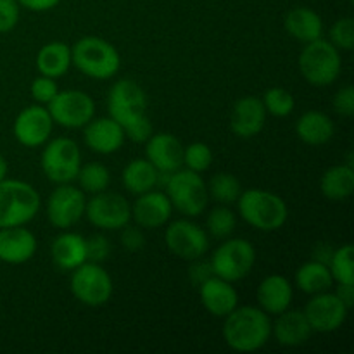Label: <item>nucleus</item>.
<instances>
[{
	"mask_svg": "<svg viewBox=\"0 0 354 354\" xmlns=\"http://www.w3.org/2000/svg\"><path fill=\"white\" fill-rule=\"evenodd\" d=\"M107 113L124 130V137L135 144H145L154 128L147 118V95L133 80H118L107 95Z\"/></svg>",
	"mask_w": 354,
	"mask_h": 354,
	"instance_id": "obj_1",
	"label": "nucleus"
},
{
	"mask_svg": "<svg viewBox=\"0 0 354 354\" xmlns=\"http://www.w3.org/2000/svg\"><path fill=\"white\" fill-rule=\"evenodd\" d=\"M223 341L235 353H256L272 339V317L259 306H237L223 318Z\"/></svg>",
	"mask_w": 354,
	"mask_h": 354,
	"instance_id": "obj_2",
	"label": "nucleus"
},
{
	"mask_svg": "<svg viewBox=\"0 0 354 354\" xmlns=\"http://www.w3.org/2000/svg\"><path fill=\"white\" fill-rule=\"evenodd\" d=\"M239 216L259 232L280 230L287 223L289 207L287 203L279 196L265 189L242 190L237 199Z\"/></svg>",
	"mask_w": 354,
	"mask_h": 354,
	"instance_id": "obj_3",
	"label": "nucleus"
},
{
	"mask_svg": "<svg viewBox=\"0 0 354 354\" xmlns=\"http://www.w3.org/2000/svg\"><path fill=\"white\" fill-rule=\"evenodd\" d=\"M73 66L82 75L104 82L120 73V50L111 41L100 37H82L71 47Z\"/></svg>",
	"mask_w": 354,
	"mask_h": 354,
	"instance_id": "obj_4",
	"label": "nucleus"
},
{
	"mask_svg": "<svg viewBox=\"0 0 354 354\" xmlns=\"http://www.w3.org/2000/svg\"><path fill=\"white\" fill-rule=\"evenodd\" d=\"M40 207L41 197L31 183L16 178L0 182V228L28 225Z\"/></svg>",
	"mask_w": 354,
	"mask_h": 354,
	"instance_id": "obj_5",
	"label": "nucleus"
},
{
	"mask_svg": "<svg viewBox=\"0 0 354 354\" xmlns=\"http://www.w3.org/2000/svg\"><path fill=\"white\" fill-rule=\"evenodd\" d=\"M299 73L310 85L328 86L337 82L342 73L341 50L325 38L304 44L299 59Z\"/></svg>",
	"mask_w": 354,
	"mask_h": 354,
	"instance_id": "obj_6",
	"label": "nucleus"
},
{
	"mask_svg": "<svg viewBox=\"0 0 354 354\" xmlns=\"http://www.w3.org/2000/svg\"><path fill=\"white\" fill-rule=\"evenodd\" d=\"M165 192L171 201L173 209L185 218H197L206 211L209 196L203 175L180 168L169 173L165 182Z\"/></svg>",
	"mask_w": 354,
	"mask_h": 354,
	"instance_id": "obj_7",
	"label": "nucleus"
},
{
	"mask_svg": "<svg viewBox=\"0 0 354 354\" xmlns=\"http://www.w3.org/2000/svg\"><path fill=\"white\" fill-rule=\"evenodd\" d=\"M256 259L258 252L252 242L241 237H227L213 251L209 265L214 277L235 283L251 275Z\"/></svg>",
	"mask_w": 354,
	"mask_h": 354,
	"instance_id": "obj_8",
	"label": "nucleus"
},
{
	"mask_svg": "<svg viewBox=\"0 0 354 354\" xmlns=\"http://www.w3.org/2000/svg\"><path fill=\"white\" fill-rule=\"evenodd\" d=\"M69 290L78 303L88 308H99L109 303L113 297L114 282L102 263L85 261L71 272Z\"/></svg>",
	"mask_w": 354,
	"mask_h": 354,
	"instance_id": "obj_9",
	"label": "nucleus"
},
{
	"mask_svg": "<svg viewBox=\"0 0 354 354\" xmlns=\"http://www.w3.org/2000/svg\"><path fill=\"white\" fill-rule=\"evenodd\" d=\"M40 166L45 178L55 183H73L82 166V151L78 144L69 137L50 138L44 145Z\"/></svg>",
	"mask_w": 354,
	"mask_h": 354,
	"instance_id": "obj_10",
	"label": "nucleus"
},
{
	"mask_svg": "<svg viewBox=\"0 0 354 354\" xmlns=\"http://www.w3.org/2000/svg\"><path fill=\"white\" fill-rule=\"evenodd\" d=\"M165 230V244L175 258L196 261L204 258L209 249V235L206 228L192 221V218L169 220Z\"/></svg>",
	"mask_w": 354,
	"mask_h": 354,
	"instance_id": "obj_11",
	"label": "nucleus"
},
{
	"mask_svg": "<svg viewBox=\"0 0 354 354\" xmlns=\"http://www.w3.org/2000/svg\"><path fill=\"white\" fill-rule=\"evenodd\" d=\"M86 194L73 183H59L45 201L48 223L57 230H69L85 216Z\"/></svg>",
	"mask_w": 354,
	"mask_h": 354,
	"instance_id": "obj_12",
	"label": "nucleus"
},
{
	"mask_svg": "<svg viewBox=\"0 0 354 354\" xmlns=\"http://www.w3.org/2000/svg\"><path fill=\"white\" fill-rule=\"evenodd\" d=\"M85 218L99 230H121L131 223V204L121 194L104 190L86 199Z\"/></svg>",
	"mask_w": 354,
	"mask_h": 354,
	"instance_id": "obj_13",
	"label": "nucleus"
},
{
	"mask_svg": "<svg viewBox=\"0 0 354 354\" xmlns=\"http://www.w3.org/2000/svg\"><path fill=\"white\" fill-rule=\"evenodd\" d=\"M54 124L68 130H78L95 118V100L83 90H59L57 95L47 104Z\"/></svg>",
	"mask_w": 354,
	"mask_h": 354,
	"instance_id": "obj_14",
	"label": "nucleus"
},
{
	"mask_svg": "<svg viewBox=\"0 0 354 354\" xmlns=\"http://www.w3.org/2000/svg\"><path fill=\"white\" fill-rule=\"evenodd\" d=\"M52 131L54 121L47 106L37 102L19 111L12 124L14 138L26 149L44 147L52 138Z\"/></svg>",
	"mask_w": 354,
	"mask_h": 354,
	"instance_id": "obj_15",
	"label": "nucleus"
},
{
	"mask_svg": "<svg viewBox=\"0 0 354 354\" xmlns=\"http://www.w3.org/2000/svg\"><path fill=\"white\" fill-rule=\"evenodd\" d=\"M304 317L317 334H332L346 324L349 308L332 290L315 294L304 306Z\"/></svg>",
	"mask_w": 354,
	"mask_h": 354,
	"instance_id": "obj_16",
	"label": "nucleus"
},
{
	"mask_svg": "<svg viewBox=\"0 0 354 354\" xmlns=\"http://www.w3.org/2000/svg\"><path fill=\"white\" fill-rule=\"evenodd\" d=\"M173 211L175 209L166 192L152 189L137 196L135 203L131 204V220L144 230H156L171 220Z\"/></svg>",
	"mask_w": 354,
	"mask_h": 354,
	"instance_id": "obj_17",
	"label": "nucleus"
},
{
	"mask_svg": "<svg viewBox=\"0 0 354 354\" xmlns=\"http://www.w3.org/2000/svg\"><path fill=\"white\" fill-rule=\"evenodd\" d=\"M266 113L263 100L254 95L241 97L234 104L230 113V130L239 138H254L263 131L266 124Z\"/></svg>",
	"mask_w": 354,
	"mask_h": 354,
	"instance_id": "obj_18",
	"label": "nucleus"
},
{
	"mask_svg": "<svg viewBox=\"0 0 354 354\" xmlns=\"http://www.w3.org/2000/svg\"><path fill=\"white\" fill-rule=\"evenodd\" d=\"M124 140V130L111 116L93 118L83 127V144L95 154H114L123 147Z\"/></svg>",
	"mask_w": 354,
	"mask_h": 354,
	"instance_id": "obj_19",
	"label": "nucleus"
},
{
	"mask_svg": "<svg viewBox=\"0 0 354 354\" xmlns=\"http://www.w3.org/2000/svg\"><path fill=\"white\" fill-rule=\"evenodd\" d=\"M37 249V235L28 230L26 225L0 228V263L12 266L24 265L33 259Z\"/></svg>",
	"mask_w": 354,
	"mask_h": 354,
	"instance_id": "obj_20",
	"label": "nucleus"
},
{
	"mask_svg": "<svg viewBox=\"0 0 354 354\" xmlns=\"http://www.w3.org/2000/svg\"><path fill=\"white\" fill-rule=\"evenodd\" d=\"M183 147L185 145L168 131L152 133L145 142V159L159 173H173L183 168Z\"/></svg>",
	"mask_w": 354,
	"mask_h": 354,
	"instance_id": "obj_21",
	"label": "nucleus"
},
{
	"mask_svg": "<svg viewBox=\"0 0 354 354\" xmlns=\"http://www.w3.org/2000/svg\"><path fill=\"white\" fill-rule=\"evenodd\" d=\"M199 299L204 310L216 318H225L239 306V292L234 283L220 277H209L199 287Z\"/></svg>",
	"mask_w": 354,
	"mask_h": 354,
	"instance_id": "obj_22",
	"label": "nucleus"
},
{
	"mask_svg": "<svg viewBox=\"0 0 354 354\" xmlns=\"http://www.w3.org/2000/svg\"><path fill=\"white\" fill-rule=\"evenodd\" d=\"M258 306L270 317H277L292 306L294 283L283 275L273 273L259 282L256 290Z\"/></svg>",
	"mask_w": 354,
	"mask_h": 354,
	"instance_id": "obj_23",
	"label": "nucleus"
},
{
	"mask_svg": "<svg viewBox=\"0 0 354 354\" xmlns=\"http://www.w3.org/2000/svg\"><path fill=\"white\" fill-rule=\"evenodd\" d=\"M315 332L311 330L303 310H289L277 315L272 322V337L283 348H297L306 344Z\"/></svg>",
	"mask_w": 354,
	"mask_h": 354,
	"instance_id": "obj_24",
	"label": "nucleus"
},
{
	"mask_svg": "<svg viewBox=\"0 0 354 354\" xmlns=\"http://www.w3.org/2000/svg\"><path fill=\"white\" fill-rule=\"evenodd\" d=\"M52 263L61 272H73L86 259V239L76 232L64 230L50 244Z\"/></svg>",
	"mask_w": 354,
	"mask_h": 354,
	"instance_id": "obj_25",
	"label": "nucleus"
},
{
	"mask_svg": "<svg viewBox=\"0 0 354 354\" xmlns=\"http://www.w3.org/2000/svg\"><path fill=\"white\" fill-rule=\"evenodd\" d=\"M283 28L294 40L301 44H310V41L324 38V21L317 10L310 7H294L286 14Z\"/></svg>",
	"mask_w": 354,
	"mask_h": 354,
	"instance_id": "obj_26",
	"label": "nucleus"
},
{
	"mask_svg": "<svg viewBox=\"0 0 354 354\" xmlns=\"http://www.w3.org/2000/svg\"><path fill=\"white\" fill-rule=\"evenodd\" d=\"M296 133L303 144L320 147L334 138L335 124L332 118L322 111H306L297 120Z\"/></svg>",
	"mask_w": 354,
	"mask_h": 354,
	"instance_id": "obj_27",
	"label": "nucleus"
},
{
	"mask_svg": "<svg viewBox=\"0 0 354 354\" xmlns=\"http://www.w3.org/2000/svg\"><path fill=\"white\" fill-rule=\"evenodd\" d=\"M38 75L48 76V78H61L71 69V47L64 41H48L41 45L35 59Z\"/></svg>",
	"mask_w": 354,
	"mask_h": 354,
	"instance_id": "obj_28",
	"label": "nucleus"
},
{
	"mask_svg": "<svg viewBox=\"0 0 354 354\" xmlns=\"http://www.w3.org/2000/svg\"><path fill=\"white\" fill-rule=\"evenodd\" d=\"M121 182L127 192L133 196L149 192L152 189H158L161 183V173L151 165L145 158L131 159L121 173Z\"/></svg>",
	"mask_w": 354,
	"mask_h": 354,
	"instance_id": "obj_29",
	"label": "nucleus"
},
{
	"mask_svg": "<svg viewBox=\"0 0 354 354\" xmlns=\"http://www.w3.org/2000/svg\"><path fill=\"white\" fill-rule=\"evenodd\" d=\"M334 283L328 265L324 261H318V259H310V261L303 263L294 275V287L299 289L301 292L308 294V296L332 290Z\"/></svg>",
	"mask_w": 354,
	"mask_h": 354,
	"instance_id": "obj_30",
	"label": "nucleus"
},
{
	"mask_svg": "<svg viewBox=\"0 0 354 354\" xmlns=\"http://www.w3.org/2000/svg\"><path fill=\"white\" fill-rule=\"evenodd\" d=\"M320 192L325 199L342 203L354 192V168L348 165L330 166L320 178Z\"/></svg>",
	"mask_w": 354,
	"mask_h": 354,
	"instance_id": "obj_31",
	"label": "nucleus"
},
{
	"mask_svg": "<svg viewBox=\"0 0 354 354\" xmlns=\"http://www.w3.org/2000/svg\"><path fill=\"white\" fill-rule=\"evenodd\" d=\"M207 185V196L209 199H213L214 203L225 204V206H232V204L237 203V199L242 194V183L232 173H216L214 176H211Z\"/></svg>",
	"mask_w": 354,
	"mask_h": 354,
	"instance_id": "obj_32",
	"label": "nucleus"
},
{
	"mask_svg": "<svg viewBox=\"0 0 354 354\" xmlns=\"http://www.w3.org/2000/svg\"><path fill=\"white\" fill-rule=\"evenodd\" d=\"M76 180H78V187L86 196H93V194L109 189L111 171L102 162H86V165L82 162Z\"/></svg>",
	"mask_w": 354,
	"mask_h": 354,
	"instance_id": "obj_33",
	"label": "nucleus"
},
{
	"mask_svg": "<svg viewBox=\"0 0 354 354\" xmlns=\"http://www.w3.org/2000/svg\"><path fill=\"white\" fill-rule=\"evenodd\" d=\"M327 265L335 283L354 286V248L351 244L334 249Z\"/></svg>",
	"mask_w": 354,
	"mask_h": 354,
	"instance_id": "obj_34",
	"label": "nucleus"
},
{
	"mask_svg": "<svg viewBox=\"0 0 354 354\" xmlns=\"http://www.w3.org/2000/svg\"><path fill=\"white\" fill-rule=\"evenodd\" d=\"M237 227V214L230 209V206L218 204L216 207L207 213L206 216V232L209 237L227 239L232 237Z\"/></svg>",
	"mask_w": 354,
	"mask_h": 354,
	"instance_id": "obj_35",
	"label": "nucleus"
},
{
	"mask_svg": "<svg viewBox=\"0 0 354 354\" xmlns=\"http://www.w3.org/2000/svg\"><path fill=\"white\" fill-rule=\"evenodd\" d=\"M266 113L273 118H287L296 109V99L283 86H272L261 97Z\"/></svg>",
	"mask_w": 354,
	"mask_h": 354,
	"instance_id": "obj_36",
	"label": "nucleus"
},
{
	"mask_svg": "<svg viewBox=\"0 0 354 354\" xmlns=\"http://www.w3.org/2000/svg\"><path fill=\"white\" fill-rule=\"evenodd\" d=\"M213 149L204 142H192V144L183 147V166L190 171H196L203 175L204 171L213 165Z\"/></svg>",
	"mask_w": 354,
	"mask_h": 354,
	"instance_id": "obj_37",
	"label": "nucleus"
},
{
	"mask_svg": "<svg viewBox=\"0 0 354 354\" xmlns=\"http://www.w3.org/2000/svg\"><path fill=\"white\" fill-rule=\"evenodd\" d=\"M328 41L337 50L351 52L354 47V21L353 17H341L335 21L328 31Z\"/></svg>",
	"mask_w": 354,
	"mask_h": 354,
	"instance_id": "obj_38",
	"label": "nucleus"
},
{
	"mask_svg": "<svg viewBox=\"0 0 354 354\" xmlns=\"http://www.w3.org/2000/svg\"><path fill=\"white\" fill-rule=\"evenodd\" d=\"M57 92H59L57 80L48 78V76H44V75H38L30 85L31 99H33L37 104H41V106L50 104L52 99L57 95Z\"/></svg>",
	"mask_w": 354,
	"mask_h": 354,
	"instance_id": "obj_39",
	"label": "nucleus"
},
{
	"mask_svg": "<svg viewBox=\"0 0 354 354\" xmlns=\"http://www.w3.org/2000/svg\"><path fill=\"white\" fill-rule=\"evenodd\" d=\"M111 254V242L106 235H92L86 239V259L93 263H104Z\"/></svg>",
	"mask_w": 354,
	"mask_h": 354,
	"instance_id": "obj_40",
	"label": "nucleus"
},
{
	"mask_svg": "<svg viewBox=\"0 0 354 354\" xmlns=\"http://www.w3.org/2000/svg\"><path fill=\"white\" fill-rule=\"evenodd\" d=\"M121 245H123L124 251L128 252H138L145 248V234L144 228H140L138 225L128 223L127 227L121 228L120 235Z\"/></svg>",
	"mask_w": 354,
	"mask_h": 354,
	"instance_id": "obj_41",
	"label": "nucleus"
},
{
	"mask_svg": "<svg viewBox=\"0 0 354 354\" xmlns=\"http://www.w3.org/2000/svg\"><path fill=\"white\" fill-rule=\"evenodd\" d=\"M21 6L17 0H0V33H9L19 23Z\"/></svg>",
	"mask_w": 354,
	"mask_h": 354,
	"instance_id": "obj_42",
	"label": "nucleus"
},
{
	"mask_svg": "<svg viewBox=\"0 0 354 354\" xmlns=\"http://www.w3.org/2000/svg\"><path fill=\"white\" fill-rule=\"evenodd\" d=\"M334 111L342 118H351L354 114V86L346 85L341 90H337L332 99Z\"/></svg>",
	"mask_w": 354,
	"mask_h": 354,
	"instance_id": "obj_43",
	"label": "nucleus"
},
{
	"mask_svg": "<svg viewBox=\"0 0 354 354\" xmlns=\"http://www.w3.org/2000/svg\"><path fill=\"white\" fill-rule=\"evenodd\" d=\"M190 263H192V266H190L189 270V279L194 286L199 287L201 283L206 282L209 277H213V270H211L209 261L203 263L201 259H196V261H190Z\"/></svg>",
	"mask_w": 354,
	"mask_h": 354,
	"instance_id": "obj_44",
	"label": "nucleus"
},
{
	"mask_svg": "<svg viewBox=\"0 0 354 354\" xmlns=\"http://www.w3.org/2000/svg\"><path fill=\"white\" fill-rule=\"evenodd\" d=\"M17 3L31 12H47V10L55 9L61 0H17Z\"/></svg>",
	"mask_w": 354,
	"mask_h": 354,
	"instance_id": "obj_45",
	"label": "nucleus"
},
{
	"mask_svg": "<svg viewBox=\"0 0 354 354\" xmlns=\"http://www.w3.org/2000/svg\"><path fill=\"white\" fill-rule=\"evenodd\" d=\"M335 294H337L339 299L351 310L354 304V286H349V283H337Z\"/></svg>",
	"mask_w": 354,
	"mask_h": 354,
	"instance_id": "obj_46",
	"label": "nucleus"
},
{
	"mask_svg": "<svg viewBox=\"0 0 354 354\" xmlns=\"http://www.w3.org/2000/svg\"><path fill=\"white\" fill-rule=\"evenodd\" d=\"M7 175H9V162H7V159L0 154V182L6 180Z\"/></svg>",
	"mask_w": 354,
	"mask_h": 354,
	"instance_id": "obj_47",
	"label": "nucleus"
}]
</instances>
